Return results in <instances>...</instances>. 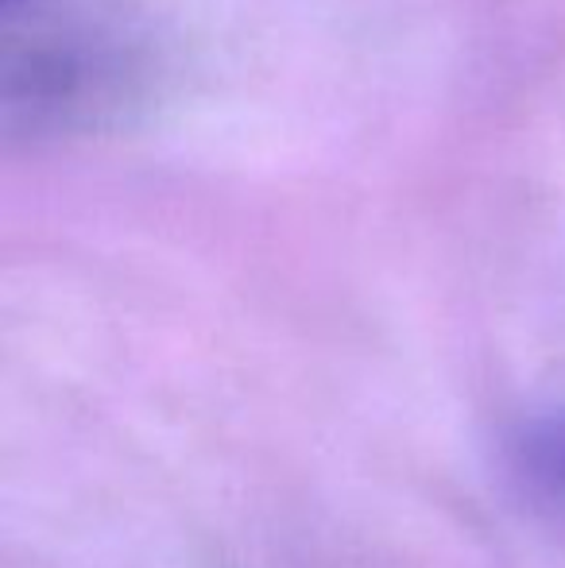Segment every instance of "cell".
<instances>
[{
	"label": "cell",
	"mask_w": 565,
	"mask_h": 568,
	"mask_svg": "<svg viewBox=\"0 0 565 568\" xmlns=\"http://www.w3.org/2000/svg\"><path fill=\"white\" fill-rule=\"evenodd\" d=\"M543 464L554 471V476L565 479V422L551 437H543Z\"/></svg>",
	"instance_id": "6da1fadb"
}]
</instances>
